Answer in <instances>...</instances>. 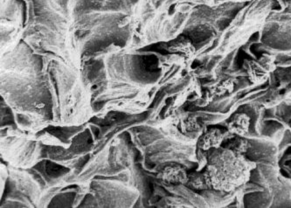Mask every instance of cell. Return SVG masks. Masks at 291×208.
I'll return each instance as SVG.
<instances>
[{"label":"cell","instance_id":"obj_4","mask_svg":"<svg viewBox=\"0 0 291 208\" xmlns=\"http://www.w3.org/2000/svg\"><path fill=\"white\" fill-rule=\"evenodd\" d=\"M247 75L250 79L252 82H254L255 84H260V83H263L267 79V75L268 73L267 69H265L264 67L258 65L257 63L255 62H247Z\"/></svg>","mask_w":291,"mask_h":208},{"label":"cell","instance_id":"obj_1","mask_svg":"<svg viewBox=\"0 0 291 208\" xmlns=\"http://www.w3.org/2000/svg\"><path fill=\"white\" fill-rule=\"evenodd\" d=\"M234 135L231 134L228 130L220 128H209L200 135L198 139V148L207 151L211 149L220 148L224 141L229 139Z\"/></svg>","mask_w":291,"mask_h":208},{"label":"cell","instance_id":"obj_6","mask_svg":"<svg viewBox=\"0 0 291 208\" xmlns=\"http://www.w3.org/2000/svg\"><path fill=\"white\" fill-rule=\"evenodd\" d=\"M226 141H227V144L224 147L233 150L236 153L246 155L247 150H249V147H250L249 142L245 137H241V136L234 135V137H232Z\"/></svg>","mask_w":291,"mask_h":208},{"label":"cell","instance_id":"obj_2","mask_svg":"<svg viewBox=\"0 0 291 208\" xmlns=\"http://www.w3.org/2000/svg\"><path fill=\"white\" fill-rule=\"evenodd\" d=\"M159 177L166 182L165 184H186L188 180V174L180 164H172L160 171Z\"/></svg>","mask_w":291,"mask_h":208},{"label":"cell","instance_id":"obj_5","mask_svg":"<svg viewBox=\"0 0 291 208\" xmlns=\"http://www.w3.org/2000/svg\"><path fill=\"white\" fill-rule=\"evenodd\" d=\"M186 185L193 190H200V191L212 189L207 181L206 174L205 172L201 173L200 171H193L188 174V180L186 182Z\"/></svg>","mask_w":291,"mask_h":208},{"label":"cell","instance_id":"obj_7","mask_svg":"<svg viewBox=\"0 0 291 208\" xmlns=\"http://www.w3.org/2000/svg\"><path fill=\"white\" fill-rule=\"evenodd\" d=\"M234 89V82L228 79V80H224L220 82L219 85L215 86L213 89V93H217L218 95H223L227 92H231Z\"/></svg>","mask_w":291,"mask_h":208},{"label":"cell","instance_id":"obj_3","mask_svg":"<svg viewBox=\"0 0 291 208\" xmlns=\"http://www.w3.org/2000/svg\"><path fill=\"white\" fill-rule=\"evenodd\" d=\"M250 117L245 113H236L227 122V129L231 134L244 137L249 130Z\"/></svg>","mask_w":291,"mask_h":208}]
</instances>
